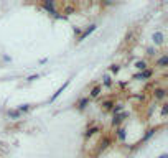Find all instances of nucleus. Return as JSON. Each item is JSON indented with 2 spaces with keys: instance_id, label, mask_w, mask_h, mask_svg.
<instances>
[{
  "instance_id": "obj_11",
  "label": "nucleus",
  "mask_w": 168,
  "mask_h": 158,
  "mask_svg": "<svg viewBox=\"0 0 168 158\" xmlns=\"http://www.w3.org/2000/svg\"><path fill=\"white\" fill-rule=\"evenodd\" d=\"M117 137H119V140H125V137H127V133H125V129H119L117 130Z\"/></svg>"
},
{
  "instance_id": "obj_4",
  "label": "nucleus",
  "mask_w": 168,
  "mask_h": 158,
  "mask_svg": "<svg viewBox=\"0 0 168 158\" xmlns=\"http://www.w3.org/2000/svg\"><path fill=\"white\" fill-rule=\"evenodd\" d=\"M94 30H96V25H91V26H89V28H86V30H84V31H83V33L79 35V41H83V40H86V38H88L89 35H91V33H93V31H94Z\"/></svg>"
},
{
  "instance_id": "obj_7",
  "label": "nucleus",
  "mask_w": 168,
  "mask_h": 158,
  "mask_svg": "<svg viewBox=\"0 0 168 158\" xmlns=\"http://www.w3.org/2000/svg\"><path fill=\"white\" fill-rule=\"evenodd\" d=\"M167 64H168V56H167V54L162 56V58L157 61V66H158V68H167Z\"/></svg>"
},
{
  "instance_id": "obj_2",
  "label": "nucleus",
  "mask_w": 168,
  "mask_h": 158,
  "mask_svg": "<svg viewBox=\"0 0 168 158\" xmlns=\"http://www.w3.org/2000/svg\"><path fill=\"white\" fill-rule=\"evenodd\" d=\"M165 96H167V91H165L163 88H155L153 89V97H155V99H165Z\"/></svg>"
},
{
  "instance_id": "obj_15",
  "label": "nucleus",
  "mask_w": 168,
  "mask_h": 158,
  "mask_svg": "<svg viewBox=\"0 0 168 158\" xmlns=\"http://www.w3.org/2000/svg\"><path fill=\"white\" fill-rule=\"evenodd\" d=\"M155 132H157V129H150V130H148L147 133H145V137L142 138V142H147L148 138H150V137H152V135H153V133H155Z\"/></svg>"
},
{
  "instance_id": "obj_21",
  "label": "nucleus",
  "mask_w": 168,
  "mask_h": 158,
  "mask_svg": "<svg viewBox=\"0 0 168 158\" xmlns=\"http://www.w3.org/2000/svg\"><path fill=\"white\" fill-rule=\"evenodd\" d=\"M110 71H112V73H119V71H120V66H119V64H112V66H110Z\"/></svg>"
},
{
  "instance_id": "obj_6",
  "label": "nucleus",
  "mask_w": 168,
  "mask_h": 158,
  "mask_svg": "<svg viewBox=\"0 0 168 158\" xmlns=\"http://www.w3.org/2000/svg\"><path fill=\"white\" fill-rule=\"evenodd\" d=\"M97 132H99V127H96V125H94V127H89V129L84 132V137H86V138H91L94 133H97Z\"/></svg>"
},
{
  "instance_id": "obj_13",
  "label": "nucleus",
  "mask_w": 168,
  "mask_h": 158,
  "mask_svg": "<svg viewBox=\"0 0 168 158\" xmlns=\"http://www.w3.org/2000/svg\"><path fill=\"white\" fill-rule=\"evenodd\" d=\"M101 94V86H96V88H93V91H91V97H97Z\"/></svg>"
},
{
  "instance_id": "obj_23",
  "label": "nucleus",
  "mask_w": 168,
  "mask_h": 158,
  "mask_svg": "<svg viewBox=\"0 0 168 158\" xmlns=\"http://www.w3.org/2000/svg\"><path fill=\"white\" fill-rule=\"evenodd\" d=\"M38 78H40V76H30V78H28V81H35V79H38Z\"/></svg>"
},
{
  "instance_id": "obj_22",
  "label": "nucleus",
  "mask_w": 168,
  "mask_h": 158,
  "mask_svg": "<svg viewBox=\"0 0 168 158\" xmlns=\"http://www.w3.org/2000/svg\"><path fill=\"white\" fill-rule=\"evenodd\" d=\"M167 112H168V105H163V109H162V115H167Z\"/></svg>"
},
{
  "instance_id": "obj_3",
  "label": "nucleus",
  "mask_w": 168,
  "mask_h": 158,
  "mask_svg": "<svg viewBox=\"0 0 168 158\" xmlns=\"http://www.w3.org/2000/svg\"><path fill=\"white\" fill-rule=\"evenodd\" d=\"M43 9L46 10V12H50L51 15H56V17H58V12H56L55 4H53V2H45V4H43Z\"/></svg>"
},
{
  "instance_id": "obj_16",
  "label": "nucleus",
  "mask_w": 168,
  "mask_h": 158,
  "mask_svg": "<svg viewBox=\"0 0 168 158\" xmlns=\"http://www.w3.org/2000/svg\"><path fill=\"white\" fill-rule=\"evenodd\" d=\"M140 74H142V79H148V78H152V74H153V73H152L150 69H145V71H142Z\"/></svg>"
},
{
  "instance_id": "obj_24",
  "label": "nucleus",
  "mask_w": 168,
  "mask_h": 158,
  "mask_svg": "<svg viewBox=\"0 0 168 158\" xmlns=\"http://www.w3.org/2000/svg\"><path fill=\"white\" fill-rule=\"evenodd\" d=\"M158 158H168V157H167V155H162V157H158Z\"/></svg>"
},
{
  "instance_id": "obj_19",
  "label": "nucleus",
  "mask_w": 168,
  "mask_h": 158,
  "mask_svg": "<svg viewBox=\"0 0 168 158\" xmlns=\"http://www.w3.org/2000/svg\"><path fill=\"white\" fill-rule=\"evenodd\" d=\"M104 86H107V88H110V86H112V81H110V78L109 76H104Z\"/></svg>"
},
{
  "instance_id": "obj_12",
  "label": "nucleus",
  "mask_w": 168,
  "mask_h": 158,
  "mask_svg": "<svg viewBox=\"0 0 168 158\" xmlns=\"http://www.w3.org/2000/svg\"><path fill=\"white\" fill-rule=\"evenodd\" d=\"M135 68H139L140 71H145V69H147V63H145V61H137V63H135Z\"/></svg>"
},
{
  "instance_id": "obj_9",
  "label": "nucleus",
  "mask_w": 168,
  "mask_h": 158,
  "mask_svg": "<svg viewBox=\"0 0 168 158\" xmlns=\"http://www.w3.org/2000/svg\"><path fill=\"white\" fill-rule=\"evenodd\" d=\"M107 145H109V138H104V140L99 142V147H97V152H102V150L107 148Z\"/></svg>"
},
{
  "instance_id": "obj_5",
  "label": "nucleus",
  "mask_w": 168,
  "mask_h": 158,
  "mask_svg": "<svg viewBox=\"0 0 168 158\" xmlns=\"http://www.w3.org/2000/svg\"><path fill=\"white\" fill-rule=\"evenodd\" d=\"M127 115H129V114H127V112H122V114H117V115L114 117V120H112V125H119V124H120L122 120H124V119H125Z\"/></svg>"
},
{
  "instance_id": "obj_1",
  "label": "nucleus",
  "mask_w": 168,
  "mask_h": 158,
  "mask_svg": "<svg viewBox=\"0 0 168 158\" xmlns=\"http://www.w3.org/2000/svg\"><path fill=\"white\" fill-rule=\"evenodd\" d=\"M68 86H69V81H66V83H64V84H63V86H61V88H59V89H58V91H56V92H55V94H53V96H51V99H50V100H51V102H55V100H56V99H58V97H59V96H61V94H63V91H64V89H66V88H68Z\"/></svg>"
},
{
  "instance_id": "obj_8",
  "label": "nucleus",
  "mask_w": 168,
  "mask_h": 158,
  "mask_svg": "<svg viewBox=\"0 0 168 158\" xmlns=\"http://www.w3.org/2000/svg\"><path fill=\"white\" fill-rule=\"evenodd\" d=\"M153 41H155L157 45L163 43V33H162V31H157V33H153Z\"/></svg>"
},
{
  "instance_id": "obj_17",
  "label": "nucleus",
  "mask_w": 168,
  "mask_h": 158,
  "mask_svg": "<svg viewBox=\"0 0 168 158\" xmlns=\"http://www.w3.org/2000/svg\"><path fill=\"white\" fill-rule=\"evenodd\" d=\"M122 109H124V105H122V104H117V105H114V107H112V110H114V114L117 115V114L120 112Z\"/></svg>"
},
{
  "instance_id": "obj_18",
  "label": "nucleus",
  "mask_w": 168,
  "mask_h": 158,
  "mask_svg": "<svg viewBox=\"0 0 168 158\" xmlns=\"http://www.w3.org/2000/svg\"><path fill=\"white\" fill-rule=\"evenodd\" d=\"M9 117H12V119H18V117H20V112H18V110H10Z\"/></svg>"
},
{
  "instance_id": "obj_10",
  "label": "nucleus",
  "mask_w": 168,
  "mask_h": 158,
  "mask_svg": "<svg viewBox=\"0 0 168 158\" xmlns=\"http://www.w3.org/2000/svg\"><path fill=\"white\" fill-rule=\"evenodd\" d=\"M114 105H115V104H114L112 100H105V102H102V104H101V107L104 109V110H112Z\"/></svg>"
},
{
  "instance_id": "obj_20",
  "label": "nucleus",
  "mask_w": 168,
  "mask_h": 158,
  "mask_svg": "<svg viewBox=\"0 0 168 158\" xmlns=\"http://www.w3.org/2000/svg\"><path fill=\"white\" fill-rule=\"evenodd\" d=\"M28 109H30V105L28 104H23V105H20V107H18V112H26V110H28Z\"/></svg>"
},
{
  "instance_id": "obj_14",
  "label": "nucleus",
  "mask_w": 168,
  "mask_h": 158,
  "mask_svg": "<svg viewBox=\"0 0 168 158\" xmlns=\"http://www.w3.org/2000/svg\"><path fill=\"white\" fill-rule=\"evenodd\" d=\"M89 104V99H86V97H84V99H81L79 100V104H78V107L81 109V110H83V109H86V105Z\"/></svg>"
}]
</instances>
